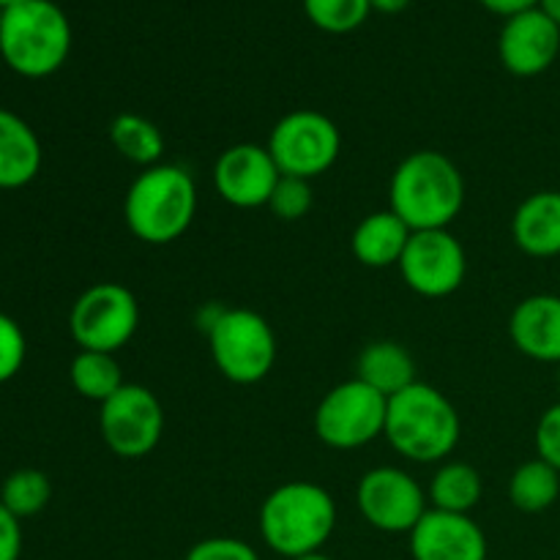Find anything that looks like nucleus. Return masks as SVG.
Masks as SVG:
<instances>
[{"mask_svg": "<svg viewBox=\"0 0 560 560\" xmlns=\"http://www.w3.org/2000/svg\"><path fill=\"white\" fill-rule=\"evenodd\" d=\"M392 211L419 230H448L465 206V180L441 151H413L397 164L388 184Z\"/></svg>", "mask_w": 560, "mask_h": 560, "instance_id": "1", "label": "nucleus"}, {"mask_svg": "<svg viewBox=\"0 0 560 560\" xmlns=\"http://www.w3.org/2000/svg\"><path fill=\"white\" fill-rule=\"evenodd\" d=\"M463 435L457 408L430 383L416 381L397 397L388 399L386 432L388 446L419 465L446 463Z\"/></svg>", "mask_w": 560, "mask_h": 560, "instance_id": "2", "label": "nucleus"}, {"mask_svg": "<svg viewBox=\"0 0 560 560\" xmlns=\"http://www.w3.org/2000/svg\"><path fill=\"white\" fill-rule=\"evenodd\" d=\"M260 536L277 556L295 560L320 552L337 528V503L315 481H288L260 506Z\"/></svg>", "mask_w": 560, "mask_h": 560, "instance_id": "3", "label": "nucleus"}, {"mask_svg": "<svg viewBox=\"0 0 560 560\" xmlns=\"http://www.w3.org/2000/svg\"><path fill=\"white\" fill-rule=\"evenodd\" d=\"M195 178L178 164H153L142 170L126 191V228L142 244L167 246L184 238L195 224Z\"/></svg>", "mask_w": 560, "mask_h": 560, "instance_id": "4", "label": "nucleus"}, {"mask_svg": "<svg viewBox=\"0 0 560 560\" xmlns=\"http://www.w3.org/2000/svg\"><path fill=\"white\" fill-rule=\"evenodd\" d=\"M71 22L52 0H22L3 11L0 58L27 80L52 77L69 60Z\"/></svg>", "mask_w": 560, "mask_h": 560, "instance_id": "5", "label": "nucleus"}, {"mask_svg": "<svg viewBox=\"0 0 560 560\" xmlns=\"http://www.w3.org/2000/svg\"><path fill=\"white\" fill-rule=\"evenodd\" d=\"M208 348L217 370L235 386H255L277 364V334L255 310H222L206 323Z\"/></svg>", "mask_w": 560, "mask_h": 560, "instance_id": "6", "label": "nucleus"}, {"mask_svg": "<svg viewBox=\"0 0 560 560\" xmlns=\"http://www.w3.org/2000/svg\"><path fill=\"white\" fill-rule=\"evenodd\" d=\"M388 399L359 377L334 386L315 408V435L334 452H353L386 432Z\"/></svg>", "mask_w": 560, "mask_h": 560, "instance_id": "7", "label": "nucleus"}, {"mask_svg": "<svg viewBox=\"0 0 560 560\" xmlns=\"http://www.w3.org/2000/svg\"><path fill=\"white\" fill-rule=\"evenodd\" d=\"M140 328L137 295L120 282H96L74 301L69 315L71 339L80 350L118 353Z\"/></svg>", "mask_w": 560, "mask_h": 560, "instance_id": "8", "label": "nucleus"}, {"mask_svg": "<svg viewBox=\"0 0 560 560\" xmlns=\"http://www.w3.org/2000/svg\"><path fill=\"white\" fill-rule=\"evenodd\" d=\"M266 148L279 173L312 180L337 164L342 153V131L317 109H293L277 120Z\"/></svg>", "mask_w": 560, "mask_h": 560, "instance_id": "9", "label": "nucleus"}, {"mask_svg": "<svg viewBox=\"0 0 560 560\" xmlns=\"http://www.w3.org/2000/svg\"><path fill=\"white\" fill-rule=\"evenodd\" d=\"M98 432L115 457L142 459L164 435V408L151 388L126 383L118 394L98 405Z\"/></svg>", "mask_w": 560, "mask_h": 560, "instance_id": "10", "label": "nucleus"}, {"mask_svg": "<svg viewBox=\"0 0 560 560\" xmlns=\"http://www.w3.org/2000/svg\"><path fill=\"white\" fill-rule=\"evenodd\" d=\"M355 506L364 523L381 534H410L430 512L427 490L402 468L381 465L361 476Z\"/></svg>", "mask_w": 560, "mask_h": 560, "instance_id": "11", "label": "nucleus"}, {"mask_svg": "<svg viewBox=\"0 0 560 560\" xmlns=\"http://www.w3.org/2000/svg\"><path fill=\"white\" fill-rule=\"evenodd\" d=\"M405 284L421 299H448L468 273V255L452 230H419L410 235L399 260Z\"/></svg>", "mask_w": 560, "mask_h": 560, "instance_id": "12", "label": "nucleus"}, {"mask_svg": "<svg viewBox=\"0 0 560 560\" xmlns=\"http://www.w3.org/2000/svg\"><path fill=\"white\" fill-rule=\"evenodd\" d=\"M279 178L282 173L273 162L271 151L257 142L230 145L213 164V186H217L219 197L241 211L266 208Z\"/></svg>", "mask_w": 560, "mask_h": 560, "instance_id": "13", "label": "nucleus"}, {"mask_svg": "<svg viewBox=\"0 0 560 560\" xmlns=\"http://www.w3.org/2000/svg\"><path fill=\"white\" fill-rule=\"evenodd\" d=\"M560 27L541 9H528L503 22L498 55L514 77H539L556 63Z\"/></svg>", "mask_w": 560, "mask_h": 560, "instance_id": "14", "label": "nucleus"}, {"mask_svg": "<svg viewBox=\"0 0 560 560\" xmlns=\"http://www.w3.org/2000/svg\"><path fill=\"white\" fill-rule=\"evenodd\" d=\"M413 560H487L490 545L470 514L430 512L408 534Z\"/></svg>", "mask_w": 560, "mask_h": 560, "instance_id": "15", "label": "nucleus"}, {"mask_svg": "<svg viewBox=\"0 0 560 560\" xmlns=\"http://www.w3.org/2000/svg\"><path fill=\"white\" fill-rule=\"evenodd\" d=\"M512 345L541 364H560V295L536 293L520 301L509 317Z\"/></svg>", "mask_w": 560, "mask_h": 560, "instance_id": "16", "label": "nucleus"}, {"mask_svg": "<svg viewBox=\"0 0 560 560\" xmlns=\"http://www.w3.org/2000/svg\"><path fill=\"white\" fill-rule=\"evenodd\" d=\"M512 238L520 252L536 260L560 255V191H534L512 217Z\"/></svg>", "mask_w": 560, "mask_h": 560, "instance_id": "17", "label": "nucleus"}, {"mask_svg": "<svg viewBox=\"0 0 560 560\" xmlns=\"http://www.w3.org/2000/svg\"><path fill=\"white\" fill-rule=\"evenodd\" d=\"M42 140L25 118L0 107V189H22L42 170Z\"/></svg>", "mask_w": 560, "mask_h": 560, "instance_id": "18", "label": "nucleus"}, {"mask_svg": "<svg viewBox=\"0 0 560 560\" xmlns=\"http://www.w3.org/2000/svg\"><path fill=\"white\" fill-rule=\"evenodd\" d=\"M413 230L388 208L375 211L361 219L350 238L353 257L366 268H392L399 266Z\"/></svg>", "mask_w": 560, "mask_h": 560, "instance_id": "19", "label": "nucleus"}, {"mask_svg": "<svg viewBox=\"0 0 560 560\" xmlns=\"http://www.w3.org/2000/svg\"><path fill=\"white\" fill-rule=\"evenodd\" d=\"M355 377L392 399L399 392L416 383V361L399 342L381 339V342L366 345L355 361Z\"/></svg>", "mask_w": 560, "mask_h": 560, "instance_id": "20", "label": "nucleus"}, {"mask_svg": "<svg viewBox=\"0 0 560 560\" xmlns=\"http://www.w3.org/2000/svg\"><path fill=\"white\" fill-rule=\"evenodd\" d=\"M481 495H485L481 474L474 465L457 463V459L441 463L430 487H427L430 509H438V512L470 514L481 503Z\"/></svg>", "mask_w": 560, "mask_h": 560, "instance_id": "21", "label": "nucleus"}, {"mask_svg": "<svg viewBox=\"0 0 560 560\" xmlns=\"http://www.w3.org/2000/svg\"><path fill=\"white\" fill-rule=\"evenodd\" d=\"M109 142L124 156L126 162L148 170L153 164H162L164 156V135L151 118L137 113L115 115L109 124Z\"/></svg>", "mask_w": 560, "mask_h": 560, "instance_id": "22", "label": "nucleus"}, {"mask_svg": "<svg viewBox=\"0 0 560 560\" xmlns=\"http://www.w3.org/2000/svg\"><path fill=\"white\" fill-rule=\"evenodd\" d=\"M69 381L82 399L104 405L113 394L126 386L124 372H120L115 353H102V350H80L71 359Z\"/></svg>", "mask_w": 560, "mask_h": 560, "instance_id": "23", "label": "nucleus"}, {"mask_svg": "<svg viewBox=\"0 0 560 560\" xmlns=\"http://www.w3.org/2000/svg\"><path fill=\"white\" fill-rule=\"evenodd\" d=\"M560 498V470L545 459H528L509 479V501L525 514L547 512Z\"/></svg>", "mask_w": 560, "mask_h": 560, "instance_id": "24", "label": "nucleus"}, {"mask_svg": "<svg viewBox=\"0 0 560 560\" xmlns=\"http://www.w3.org/2000/svg\"><path fill=\"white\" fill-rule=\"evenodd\" d=\"M49 501H52V481L36 468L14 470L0 487V503L20 520L36 517Z\"/></svg>", "mask_w": 560, "mask_h": 560, "instance_id": "25", "label": "nucleus"}, {"mask_svg": "<svg viewBox=\"0 0 560 560\" xmlns=\"http://www.w3.org/2000/svg\"><path fill=\"white\" fill-rule=\"evenodd\" d=\"M304 11L315 27L342 36L364 25L372 5L370 0H304Z\"/></svg>", "mask_w": 560, "mask_h": 560, "instance_id": "26", "label": "nucleus"}, {"mask_svg": "<svg viewBox=\"0 0 560 560\" xmlns=\"http://www.w3.org/2000/svg\"><path fill=\"white\" fill-rule=\"evenodd\" d=\"M312 202H315L312 180L295 178V175H282L279 184L273 186V195L266 208L273 217L282 219V222H299V219H304L312 211Z\"/></svg>", "mask_w": 560, "mask_h": 560, "instance_id": "27", "label": "nucleus"}, {"mask_svg": "<svg viewBox=\"0 0 560 560\" xmlns=\"http://www.w3.org/2000/svg\"><path fill=\"white\" fill-rule=\"evenodd\" d=\"M25 355L27 342L20 323L0 312V383H9L11 377L20 375Z\"/></svg>", "mask_w": 560, "mask_h": 560, "instance_id": "28", "label": "nucleus"}, {"mask_svg": "<svg viewBox=\"0 0 560 560\" xmlns=\"http://www.w3.org/2000/svg\"><path fill=\"white\" fill-rule=\"evenodd\" d=\"M184 560H260L255 547L235 536H211L186 552Z\"/></svg>", "mask_w": 560, "mask_h": 560, "instance_id": "29", "label": "nucleus"}, {"mask_svg": "<svg viewBox=\"0 0 560 560\" xmlns=\"http://www.w3.org/2000/svg\"><path fill=\"white\" fill-rule=\"evenodd\" d=\"M536 457L560 470V402L547 408L536 424Z\"/></svg>", "mask_w": 560, "mask_h": 560, "instance_id": "30", "label": "nucleus"}, {"mask_svg": "<svg viewBox=\"0 0 560 560\" xmlns=\"http://www.w3.org/2000/svg\"><path fill=\"white\" fill-rule=\"evenodd\" d=\"M22 556V520L14 517L0 503V560H20Z\"/></svg>", "mask_w": 560, "mask_h": 560, "instance_id": "31", "label": "nucleus"}, {"mask_svg": "<svg viewBox=\"0 0 560 560\" xmlns=\"http://www.w3.org/2000/svg\"><path fill=\"white\" fill-rule=\"evenodd\" d=\"M479 3L485 5L487 11H492V14L509 20V16H514V14H523V11L536 9V5H539V0H479Z\"/></svg>", "mask_w": 560, "mask_h": 560, "instance_id": "32", "label": "nucleus"}, {"mask_svg": "<svg viewBox=\"0 0 560 560\" xmlns=\"http://www.w3.org/2000/svg\"><path fill=\"white\" fill-rule=\"evenodd\" d=\"M413 0H370L372 11H381V14H399L405 11Z\"/></svg>", "mask_w": 560, "mask_h": 560, "instance_id": "33", "label": "nucleus"}, {"mask_svg": "<svg viewBox=\"0 0 560 560\" xmlns=\"http://www.w3.org/2000/svg\"><path fill=\"white\" fill-rule=\"evenodd\" d=\"M536 9L545 11V14L560 27V0H539V5H536Z\"/></svg>", "mask_w": 560, "mask_h": 560, "instance_id": "34", "label": "nucleus"}, {"mask_svg": "<svg viewBox=\"0 0 560 560\" xmlns=\"http://www.w3.org/2000/svg\"><path fill=\"white\" fill-rule=\"evenodd\" d=\"M295 560H334L331 556H326V552H312V556H304V558H295Z\"/></svg>", "mask_w": 560, "mask_h": 560, "instance_id": "35", "label": "nucleus"}, {"mask_svg": "<svg viewBox=\"0 0 560 560\" xmlns=\"http://www.w3.org/2000/svg\"><path fill=\"white\" fill-rule=\"evenodd\" d=\"M16 3H22V0H0V9H11V5H16Z\"/></svg>", "mask_w": 560, "mask_h": 560, "instance_id": "36", "label": "nucleus"}, {"mask_svg": "<svg viewBox=\"0 0 560 560\" xmlns=\"http://www.w3.org/2000/svg\"><path fill=\"white\" fill-rule=\"evenodd\" d=\"M0 20H3V9H0Z\"/></svg>", "mask_w": 560, "mask_h": 560, "instance_id": "37", "label": "nucleus"}]
</instances>
